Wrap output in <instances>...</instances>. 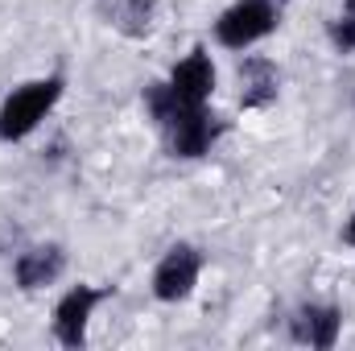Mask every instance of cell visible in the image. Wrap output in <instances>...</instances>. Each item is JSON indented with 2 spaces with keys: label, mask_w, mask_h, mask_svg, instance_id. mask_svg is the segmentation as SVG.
Instances as JSON below:
<instances>
[{
  "label": "cell",
  "mask_w": 355,
  "mask_h": 351,
  "mask_svg": "<svg viewBox=\"0 0 355 351\" xmlns=\"http://www.w3.org/2000/svg\"><path fill=\"white\" fill-rule=\"evenodd\" d=\"M153 12H157L153 0H116V25L128 37H145L153 29Z\"/></svg>",
  "instance_id": "10"
},
{
  "label": "cell",
  "mask_w": 355,
  "mask_h": 351,
  "mask_svg": "<svg viewBox=\"0 0 355 351\" xmlns=\"http://www.w3.org/2000/svg\"><path fill=\"white\" fill-rule=\"evenodd\" d=\"M339 331H343V314L335 306H302L293 314V339L310 343V348H318V351L335 348Z\"/></svg>",
  "instance_id": "7"
},
{
  "label": "cell",
  "mask_w": 355,
  "mask_h": 351,
  "mask_svg": "<svg viewBox=\"0 0 355 351\" xmlns=\"http://www.w3.org/2000/svg\"><path fill=\"white\" fill-rule=\"evenodd\" d=\"M240 103L244 108H265L277 99V67L268 58H244L240 62Z\"/></svg>",
  "instance_id": "9"
},
{
  "label": "cell",
  "mask_w": 355,
  "mask_h": 351,
  "mask_svg": "<svg viewBox=\"0 0 355 351\" xmlns=\"http://www.w3.org/2000/svg\"><path fill=\"white\" fill-rule=\"evenodd\" d=\"M347 12H352V17H355V0H347Z\"/></svg>",
  "instance_id": "13"
},
{
  "label": "cell",
  "mask_w": 355,
  "mask_h": 351,
  "mask_svg": "<svg viewBox=\"0 0 355 351\" xmlns=\"http://www.w3.org/2000/svg\"><path fill=\"white\" fill-rule=\"evenodd\" d=\"M277 29V8L272 0H236L219 21H215V37L227 50H248L252 42H261Z\"/></svg>",
  "instance_id": "2"
},
{
  "label": "cell",
  "mask_w": 355,
  "mask_h": 351,
  "mask_svg": "<svg viewBox=\"0 0 355 351\" xmlns=\"http://www.w3.org/2000/svg\"><path fill=\"white\" fill-rule=\"evenodd\" d=\"M58 95H62V79H58V75L17 87L4 103H0V141H21V137H29V132L46 120V112L58 103Z\"/></svg>",
  "instance_id": "1"
},
{
  "label": "cell",
  "mask_w": 355,
  "mask_h": 351,
  "mask_svg": "<svg viewBox=\"0 0 355 351\" xmlns=\"http://www.w3.org/2000/svg\"><path fill=\"white\" fill-rule=\"evenodd\" d=\"M170 87L186 103H207L211 91H215V67H211V58L202 50H194L190 58H182L174 67V75H170Z\"/></svg>",
  "instance_id": "8"
},
{
  "label": "cell",
  "mask_w": 355,
  "mask_h": 351,
  "mask_svg": "<svg viewBox=\"0 0 355 351\" xmlns=\"http://www.w3.org/2000/svg\"><path fill=\"white\" fill-rule=\"evenodd\" d=\"M62 268H67V252L58 248V244H42V248H29V252H21L17 257V285L21 289H46V285H54L58 277H62Z\"/></svg>",
  "instance_id": "6"
},
{
  "label": "cell",
  "mask_w": 355,
  "mask_h": 351,
  "mask_svg": "<svg viewBox=\"0 0 355 351\" xmlns=\"http://www.w3.org/2000/svg\"><path fill=\"white\" fill-rule=\"evenodd\" d=\"M343 236H347V244H352V248H355V215H352V219H347V232H343Z\"/></svg>",
  "instance_id": "12"
},
{
  "label": "cell",
  "mask_w": 355,
  "mask_h": 351,
  "mask_svg": "<svg viewBox=\"0 0 355 351\" xmlns=\"http://www.w3.org/2000/svg\"><path fill=\"white\" fill-rule=\"evenodd\" d=\"M331 37H335V46L347 54V50H355V17L352 12H343L335 25H331Z\"/></svg>",
  "instance_id": "11"
},
{
  "label": "cell",
  "mask_w": 355,
  "mask_h": 351,
  "mask_svg": "<svg viewBox=\"0 0 355 351\" xmlns=\"http://www.w3.org/2000/svg\"><path fill=\"white\" fill-rule=\"evenodd\" d=\"M198 273H202L198 248L174 244V248L162 257L157 273H153V293H157L162 302H182V298H190V289L198 285Z\"/></svg>",
  "instance_id": "3"
},
{
  "label": "cell",
  "mask_w": 355,
  "mask_h": 351,
  "mask_svg": "<svg viewBox=\"0 0 355 351\" xmlns=\"http://www.w3.org/2000/svg\"><path fill=\"white\" fill-rule=\"evenodd\" d=\"M107 298V289H95V285H75L58 310H54V335L62 348H83L87 343V323H91V310Z\"/></svg>",
  "instance_id": "4"
},
{
  "label": "cell",
  "mask_w": 355,
  "mask_h": 351,
  "mask_svg": "<svg viewBox=\"0 0 355 351\" xmlns=\"http://www.w3.org/2000/svg\"><path fill=\"white\" fill-rule=\"evenodd\" d=\"M162 128H166V137H170L174 157H202V153L211 149V141H215V124H211V116L202 112V103H182L178 116L170 124H162Z\"/></svg>",
  "instance_id": "5"
}]
</instances>
